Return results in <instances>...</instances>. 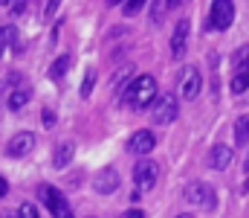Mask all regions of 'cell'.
<instances>
[{
	"mask_svg": "<svg viewBox=\"0 0 249 218\" xmlns=\"http://www.w3.org/2000/svg\"><path fill=\"white\" fill-rule=\"evenodd\" d=\"M67 67H70V56H58L55 64L50 67V76H53V79H61L64 73H67Z\"/></svg>",
	"mask_w": 249,
	"mask_h": 218,
	"instance_id": "cell-19",
	"label": "cell"
},
{
	"mask_svg": "<svg viewBox=\"0 0 249 218\" xmlns=\"http://www.w3.org/2000/svg\"><path fill=\"white\" fill-rule=\"evenodd\" d=\"M235 20V6L229 0H214L212 12H209V26L212 29H229Z\"/></svg>",
	"mask_w": 249,
	"mask_h": 218,
	"instance_id": "cell-3",
	"label": "cell"
},
{
	"mask_svg": "<svg viewBox=\"0 0 249 218\" xmlns=\"http://www.w3.org/2000/svg\"><path fill=\"white\" fill-rule=\"evenodd\" d=\"M157 175H160V169H157L154 160H139V163L133 166V183H136V189L148 192V189L157 183Z\"/></svg>",
	"mask_w": 249,
	"mask_h": 218,
	"instance_id": "cell-5",
	"label": "cell"
},
{
	"mask_svg": "<svg viewBox=\"0 0 249 218\" xmlns=\"http://www.w3.org/2000/svg\"><path fill=\"white\" fill-rule=\"evenodd\" d=\"M15 218H38V210L32 207V204H20L18 207V216Z\"/></svg>",
	"mask_w": 249,
	"mask_h": 218,
	"instance_id": "cell-21",
	"label": "cell"
},
{
	"mask_svg": "<svg viewBox=\"0 0 249 218\" xmlns=\"http://www.w3.org/2000/svg\"><path fill=\"white\" fill-rule=\"evenodd\" d=\"M186 198L191 201V204H197V207H206V210H214V204H217V198H214V189H212L209 183H200V180L188 183Z\"/></svg>",
	"mask_w": 249,
	"mask_h": 218,
	"instance_id": "cell-6",
	"label": "cell"
},
{
	"mask_svg": "<svg viewBox=\"0 0 249 218\" xmlns=\"http://www.w3.org/2000/svg\"><path fill=\"white\" fill-rule=\"evenodd\" d=\"M6 192H9V186H6V180H3V178H0V198H3V195H6Z\"/></svg>",
	"mask_w": 249,
	"mask_h": 218,
	"instance_id": "cell-25",
	"label": "cell"
},
{
	"mask_svg": "<svg viewBox=\"0 0 249 218\" xmlns=\"http://www.w3.org/2000/svg\"><path fill=\"white\" fill-rule=\"evenodd\" d=\"M229 87H232V93H244V90H249V67L235 70L232 81H229Z\"/></svg>",
	"mask_w": 249,
	"mask_h": 218,
	"instance_id": "cell-15",
	"label": "cell"
},
{
	"mask_svg": "<svg viewBox=\"0 0 249 218\" xmlns=\"http://www.w3.org/2000/svg\"><path fill=\"white\" fill-rule=\"evenodd\" d=\"M93 84H96V73L90 70V73H87V79L81 81V96H90V90H93Z\"/></svg>",
	"mask_w": 249,
	"mask_h": 218,
	"instance_id": "cell-22",
	"label": "cell"
},
{
	"mask_svg": "<svg viewBox=\"0 0 249 218\" xmlns=\"http://www.w3.org/2000/svg\"><path fill=\"white\" fill-rule=\"evenodd\" d=\"M177 99L174 96H157V102H154V108H151V117H154V122L157 125H168V122H174L177 119Z\"/></svg>",
	"mask_w": 249,
	"mask_h": 218,
	"instance_id": "cell-4",
	"label": "cell"
},
{
	"mask_svg": "<svg viewBox=\"0 0 249 218\" xmlns=\"http://www.w3.org/2000/svg\"><path fill=\"white\" fill-rule=\"evenodd\" d=\"M29 96H32L29 84H20V87H15V90L9 93V108H12V111H20V108L29 102Z\"/></svg>",
	"mask_w": 249,
	"mask_h": 218,
	"instance_id": "cell-14",
	"label": "cell"
},
{
	"mask_svg": "<svg viewBox=\"0 0 249 218\" xmlns=\"http://www.w3.org/2000/svg\"><path fill=\"white\" fill-rule=\"evenodd\" d=\"M232 160H235V154H232V148H229V145H214V148L209 151V166H212V169H217V172L229 169V166H232Z\"/></svg>",
	"mask_w": 249,
	"mask_h": 218,
	"instance_id": "cell-11",
	"label": "cell"
},
{
	"mask_svg": "<svg viewBox=\"0 0 249 218\" xmlns=\"http://www.w3.org/2000/svg\"><path fill=\"white\" fill-rule=\"evenodd\" d=\"M235 143L249 145V117H238L235 119Z\"/></svg>",
	"mask_w": 249,
	"mask_h": 218,
	"instance_id": "cell-16",
	"label": "cell"
},
{
	"mask_svg": "<svg viewBox=\"0 0 249 218\" xmlns=\"http://www.w3.org/2000/svg\"><path fill=\"white\" fill-rule=\"evenodd\" d=\"M142 3H145V0H124L122 12L124 15H136V12H142Z\"/></svg>",
	"mask_w": 249,
	"mask_h": 218,
	"instance_id": "cell-20",
	"label": "cell"
},
{
	"mask_svg": "<svg viewBox=\"0 0 249 218\" xmlns=\"http://www.w3.org/2000/svg\"><path fill=\"white\" fill-rule=\"evenodd\" d=\"M180 96L183 99H197V93H200V87H203V79H200V70L197 67H186V70L180 73Z\"/></svg>",
	"mask_w": 249,
	"mask_h": 218,
	"instance_id": "cell-7",
	"label": "cell"
},
{
	"mask_svg": "<svg viewBox=\"0 0 249 218\" xmlns=\"http://www.w3.org/2000/svg\"><path fill=\"white\" fill-rule=\"evenodd\" d=\"M154 145H157V137L151 134V131H133V137H130V143H127V148L133 151V154H151L154 151Z\"/></svg>",
	"mask_w": 249,
	"mask_h": 218,
	"instance_id": "cell-10",
	"label": "cell"
},
{
	"mask_svg": "<svg viewBox=\"0 0 249 218\" xmlns=\"http://www.w3.org/2000/svg\"><path fill=\"white\" fill-rule=\"evenodd\" d=\"M232 67H235V70L249 67V47H238V50H235V56H232Z\"/></svg>",
	"mask_w": 249,
	"mask_h": 218,
	"instance_id": "cell-18",
	"label": "cell"
},
{
	"mask_svg": "<svg viewBox=\"0 0 249 218\" xmlns=\"http://www.w3.org/2000/svg\"><path fill=\"white\" fill-rule=\"evenodd\" d=\"M72 154H75V145L72 143H58L55 145V154H53V166L55 169H64L72 160Z\"/></svg>",
	"mask_w": 249,
	"mask_h": 218,
	"instance_id": "cell-13",
	"label": "cell"
},
{
	"mask_svg": "<svg viewBox=\"0 0 249 218\" xmlns=\"http://www.w3.org/2000/svg\"><path fill=\"white\" fill-rule=\"evenodd\" d=\"M124 218H145V213H142V210H136V207H133V210H127V213H124Z\"/></svg>",
	"mask_w": 249,
	"mask_h": 218,
	"instance_id": "cell-24",
	"label": "cell"
},
{
	"mask_svg": "<svg viewBox=\"0 0 249 218\" xmlns=\"http://www.w3.org/2000/svg\"><path fill=\"white\" fill-rule=\"evenodd\" d=\"M177 218H191V216H186V213H183V216H177Z\"/></svg>",
	"mask_w": 249,
	"mask_h": 218,
	"instance_id": "cell-26",
	"label": "cell"
},
{
	"mask_svg": "<svg viewBox=\"0 0 249 218\" xmlns=\"http://www.w3.org/2000/svg\"><path fill=\"white\" fill-rule=\"evenodd\" d=\"M9 44H18V29L12 23H3L0 26V47H9Z\"/></svg>",
	"mask_w": 249,
	"mask_h": 218,
	"instance_id": "cell-17",
	"label": "cell"
},
{
	"mask_svg": "<svg viewBox=\"0 0 249 218\" xmlns=\"http://www.w3.org/2000/svg\"><path fill=\"white\" fill-rule=\"evenodd\" d=\"M186 47H188V20H180L174 26V35H171V56L174 59L186 56Z\"/></svg>",
	"mask_w": 249,
	"mask_h": 218,
	"instance_id": "cell-12",
	"label": "cell"
},
{
	"mask_svg": "<svg viewBox=\"0 0 249 218\" xmlns=\"http://www.w3.org/2000/svg\"><path fill=\"white\" fill-rule=\"evenodd\" d=\"M124 102L130 108H148L157 102V79L154 76H136L127 90H124Z\"/></svg>",
	"mask_w": 249,
	"mask_h": 218,
	"instance_id": "cell-1",
	"label": "cell"
},
{
	"mask_svg": "<svg viewBox=\"0 0 249 218\" xmlns=\"http://www.w3.org/2000/svg\"><path fill=\"white\" fill-rule=\"evenodd\" d=\"M35 148V134L32 131H20V134H15L9 145H6V154L9 157H23V154H29Z\"/></svg>",
	"mask_w": 249,
	"mask_h": 218,
	"instance_id": "cell-9",
	"label": "cell"
},
{
	"mask_svg": "<svg viewBox=\"0 0 249 218\" xmlns=\"http://www.w3.org/2000/svg\"><path fill=\"white\" fill-rule=\"evenodd\" d=\"M93 189L96 192H102V195H113L116 189H119V172L116 169H99L96 172V178H93Z\"/></svg>",
	"mask_w": 249,
	"mask_h": 218,
	"instance_id": "cell-8",
	"label": "cell"
},
{
	"mask_svg": "<svg viewBox=\"0 0 249 218\" xmlns=\"http://www.w3.org/2000/svg\"><path fill=\"white\" fill-rule=\"evenodd\" d=\"M38 198H41V204L47 207V213L53 218H72V210H70V204H67L61 189H55L50 183H41L38 186Z\"/></svg>",
	"mask_w": 249,
	"mask_h": 218,
	"instance_id": "cell-2",
	"label": "cell"
},
{
	"mask_svg": "<svg viewBox=\"0 0 249 218\" xmlns=\"http://www.w3.org/2000/svg\"><path fill=\"white\" fill-rule=\"evenodd\" d=\"M44 125H47V128L55 125V114H53V111H44Z\"/></svg>",
	"mask_w": 249,
	"mask_h": 218,
	"instance_id": "cell-23",
	"label": "cell"
}]
</instances>
